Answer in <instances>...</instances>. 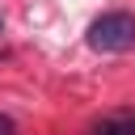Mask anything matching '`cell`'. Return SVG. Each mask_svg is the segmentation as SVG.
Masks as SVG:
<instances>
[{
  "label": "cell",
  "mask_w": 135,
  "mask_h": 135,
  "mask_svg": "<svg viewBox=\"0 0 135 135\" xmlns=\"http://www.w3.org/2000/svg\"><path fill=\"white\" fill-rule=\"evenodd\" d=\"M89 46L101 51V55H118V51H131L135 46V13H101L93 25H89Z\"/></svg>",
  "instance_id": "obj_1"
},
{
  "label": "cell",
  "mask_w": 135,
  "mask_h": 135,
  "mask_svg": "<svg viewBox=\"0 0 135 135\" xmlns=\"http://www.w3.org/2000/svg\"><path fill=\"white\" fill-rule=\"evenodd\" d=\"M89 135H135V114H114V118H101Z\"/></svg>",
  "instance_id": "obj_2"
},
{
  "label": "cell",
  "mask_w": 135,
  "mask_h": 135,
  "mask_svg": "<svg viewBox=\"0 0 135 135\" xmlns=\"http://www.w3.org/2000/svg\"><path fill=\"white\" fill-rule=\"evenodd\" d=\"M0 135H17V122H13V114H0Z\"/></svg>",
  "instance_id": "obj_3"
},
{
  "label": "cell",
  "mask_w": 135,
  "mask_h": 135,
  "mask_svg": "<svg viewBox=\"0 0 135 135\" xmlns=\"http://www.w3.org/2000/svg\"><path fill=\"white\" fill-rule=\"evenodd\" d=\"M0 30H4V25H0Z\"/></svg>",
  "instance_id": "obj_4"
}]
</instances>
